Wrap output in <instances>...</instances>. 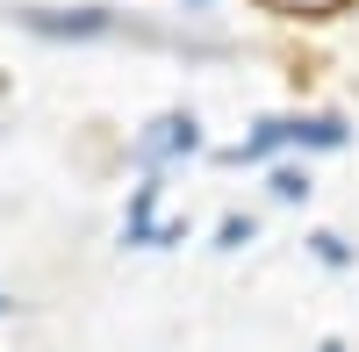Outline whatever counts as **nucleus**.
Wrapping results in <instances>:
<instances>
[{
	"label": "nucleus",
	"instance_id": "obj_2",
	"mask_svg": "<svg viewBox=\"0 0 359 352\" xmlns=\"http://www.w3.org/2000/svg\"><path fill=\"white\" fill-rule=\"evenodd\" d=\"M187 151H201V123L194 115H158L151 130L137 137V165H165V158H187Z\"/></svg>",
	"mask_w": 359,
	"mask_h": 352
},
{
	"label": "nucleus",
	"instance_id": "obj_9",
	"mask_svg": "<svg viewBox=\"0 0 359 352\" xmlns=\"http://www.w3.org/2000/svg\"><path fill=\"white\" fill-rule=\"evenodd\" d=\"M0 316H8V295H0Z\"/></svg>",
	"mask_w": 359,
	"mask_h": 352
},
{
	"label": "nucleus",
	"instance_id": "obj_3",
	"mask_svg": "<svg viewBox=\"0 0 359 352\" xmlns=\"http://www.w3.org/2000/svg\"><path fill=\"white\" fill-rule=\"evenodd\" d=\"M187 238V223H158V180H144L137 194H130V223H123V245H180Z\"/></svg>",
	"mask_w": 359,
	"mask_h": 352
},
{
	"label": "nucleus",
	"instance_id": "obj_6",
	"mask_svg": "<svg viewBox=\"0 0 359 352\" xmlns=\"http://www.w3.org/2000/svg\"><path fill=\"white\" fill-rule=\"evenodd\" d=\"M302 194H309V172L302 165H280L273 172V201H302Z\"/></svg>",
	"mask_w": 359,
	"mask_h": 352
},
{
	"label": "nucleus",
	"instance_id": "obj_5",
	"mask_svg": "<svg viewBox=\"0 0 359 352\" xmlns=\"http://www.w3.org/2000/svg\"><path fill=\"white\" fill-rule=\"evenodd\" d=\"M309 245H316V259H323V266H352V245L338 238V230H316Z\"/></svg>",
	"mask_w": 359,
	"mask_h": 352
},
{
	"label": "nucleus",
	"instance_id": "obj_1",
	"mask_svg": "<svg viewBox=\"0 0 359 352\" xmlns=\"http://www.w3.org/2000/svg\"><path fill=\"white\" fill-rule=\"evenodd\" d=\"M338 144H345L338 115H273V123H259L252 137H237L230 158L237 165H259V158H273V151H338Z\"/></svg>",
	"mask_w": 359,
	"mask_h": 352
},
{
	"label": "nucleus",
	"instance_id": "obj_7",
	"mask_svg": "<svg viewBox=\"0 0 359 352\" xmlns=\"http://www.w3.org/2000/svg\"><path fill=\"white\" fill-rule=\"evenodd\" d=\"M245 238H252V216H230V223H223V252H237Z\"/></svg>",
	"mask_w": 359,
	"mask_h": 352
},
{
	"label": "nucleus",
	"instance_id": "obj_4",
	"mask_svg": "<svg viewBox=\"0 0 359 352\" xmlns=\"http://www.w3.org/2000/svg\"><path fill=\"white\" fill-rule=\"evenodd\" d=\"M29 29H43V36H101L115 22H108V8H79V15H29Z\"/></svg>",
	"mask_w": 359,
	"mask_h": 352
},
{
	"label": "nucleus",
	"instance_id": "obj_8",
	"mask_svg": "<svg viewBox=\"0 0 359 352\" xmlns=\"http://www.w3.org/2000/svg\"><path fill=\"white\" fill-rule=\"evenodd\" d=\"M316 352H345V345H338V338H323V345H316Z\"/></svg>",
	"mask_w": 359,
	"mask_h": 352
}]
</instances>
